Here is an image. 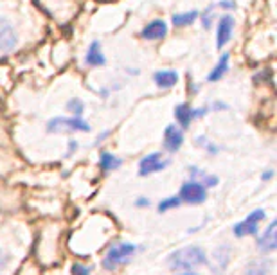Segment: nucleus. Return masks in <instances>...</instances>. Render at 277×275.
<instances>
[{"label":"nucleus","mask_w":277,"mask_h":275,"mask_svg":"<svg viewBox=\"0 0 277 275\" xmlns=\"http://www.w3.org/2000/svg\"><path fill=\"white\" fill-rule=\"evenodd\" d=\"M169 266L173 270H191L205 263V252L200 247H186L169 256Z\"/></svg>","instance_id":"1"},{"label":"nucleus","mask_w":277,"mask_h":275,"mask_svg":"<svg viewBox=\"0 0 277 275\" xmlns=\"http://www.w3.org/2000/svg\"><path fill=\"white\" fill-rule=\"evenodd\" d=\"M135 250H137V247L130 243L115 245L114 248L108 250L107 256H105L103 266L107 268V270H115L117 266H121V264H124L126 261H130V257L135 254Z\"/></svg>","instance_id":"2"},{"label":"nucleus","mask_w":277,"mask_h":275,"mask_svg":"<svg viewBox=\"0 0 277 275\" xmlns=\"http://www.w3.org/2000/svg\"><path fill=\"white\" fill-rule=\"evenodd\" d=\"M263 220H265V211L257 209V211L250 213L241 223H237L236 227H234V234H236L237 237L252 236V234L257 232V227H259V223H261Z\"/></svg>","instance_id":"3"},{"label":"nucleus","mask_w":277,"mask_h":275,"mask_svg":"<svg viewBox=\"0 0 277 275\" xmlns=\"http://www.w3.org/2000/svg\"><path fill=\"white\" fill-rule=\"evenodd\" d=\"M207 198V191L202 184L198 182H187L182 185L180 189V194H178V200L180 201H187V203H202Z\"/></svg>","instance_id":"4"},{"label":"nucleus","mask_w":277,"mask_h":275,"mask_svg":"<svg viewBox=\"0 0 277 275\" xmlns=\"http://www.w3.org/2000/svg\"><path fill=\"white\" fill-rule=\"evenodd\" d=\"M49 131H59V130H68V131H88V124L81 121L79 117H56L47 124Z\"/></svg>","instance_id":"5"},{"label":"nucleus","mask_w":277,"mask_h":275,"mask_svg":"<svg viewBox=\"0 0 277 275\" xmlns=\"http://www.w3.org/2000/svg\"><path fill=\"white\" fill-rule=\"evenodd\" d=\"M16 32L8 20L0 18V54H6L16 45Z\"/></svg>","instance_id":"6"},{"label":"nucleus","mask_w":277,"mask_h":275,"mask_svg":"<svg viewBox=\"0 0 277 275\" xmlns=\"http://www.w3.org/2000/svg\"><path fill=\"white\" fill-rule=\"evenodd\" d=\"M166 165H167V160H162V155L151 153L141 160V175L144 177V175L158 173V171H162Z\"/></svg>","instance_id":"7"},{"label":"nucleus","mask_w":277,"mask_h":275,"mask_svg":"<svg viewBox=\"0 0 277 275\" xmlns=\"http://www.w3.org/2000/svg\"><path fill=\"white\" fill-rule=\"evenodd\" d=\"M232 29H234V18L232 16H222L220 18V24H218V31H216V47L222 49L223 45L227 44L230 40V35H232Z\"/></svg>","instance_id":"8"},{"label":"nucleus","mask_w":277,"mask_h":275,"mask_svg":"<svg viewBox=\"0 0 277 275\" xmlns=\"http://www.w3.org/2000/svg\"><path fill=\"white\" fill-rule=\"evenodd\" d=\"M184 142L182 131L178 130L177 126H167L166 131H164V146H166L167 151H178L180 146Z\"/></svg>","instance_id":"9"},{"label":"nucleus","mask_w":277,"mask_h":275,"mask_svg":"<svg viewBox=\"0 0 277 275\" xmlns=\"http://www.w3.org/2000/svg\"><path fill=\"white\" fill-rule=\"evenodd\" d=\"M167 35V25L162 20H153L143 29V38L146 40H160Z\"/></svg>","instance_id":"10"},{"label":"nucleus","mask_w":277,"mask_h":275,"mask_svg":"<svg viewBox=\"0 0 277 275\" xmlns=\"http://www.w3.org/2000/svg\"><path fill=\"white\" fill-rule=\"evenodd\" d=\"M203 114V110H200V112H194V110H191L187 105H180V107H177L175 108V117H177V121L180 122V126H189V122L193 121L194 117H198V115H202Z\"/></svg>","instance_id":"11"},{"label":"nucleus","mask_w":277,"mask_h":275,"mask_svg":"<svg viewBox=\"0 0 277 275\" xmlns=\"http://www.w3.org/2000/svg\"><path fill=\"white\" fill-rule=\"evenodd\" d=\"M275 221H272V223L268 225V228H266V232L263 234L261 241H259V248H261L263 252H272L273 248L277 247V237H275Z\"/></svg>","instance_id":"12"},{"label":"nucleus","mask_w":277,"mask_h":275,"mask_svg":"<svg viewBox=\"0 0 277 275\" xmlns=\"http://www.w3.org/2000/svg\"><path fill=\"white\" fill-rule=\"evenodd\" d=\"M177 81H178V74L173 71H162V72H157V74H155V83H157L160 88L173 87Z\"/></svg>","instance_id":"13"},{"label":"nucleus","mask_w":277,"mask_h":275,"mask_svg":"<svg viewBox=\"0 0 277 275\" xmlns=\"http://www.w3.org/2000/svg\"><path fill=\"white\" fill-rule=\"evenodd\" d=\"M87 63L88 65H94V67L105 65V56H103V52H101V47H99L97 42H94V44L90 45V49H88Z\"/></svg>","instance_id":"14"},{"label":"nucleus","mask_w":277,"mask_h":275,"mask_svg":"<svg viewBox=\"0 0 277 275\" xmlns=\"http://www.w3.org/2000/svg\"><path fill=\"white\" fill-rule=\"evenodd\" d=\"M229 68V54H223L222 59L218 61V65L214 67V71L209 74V81H218V79H222L223 74L227 72Z\"/></svg>","instance_id":"15"},{"label":"nucleus","mask_w":277,"mask_h":275,"mask_svg":"<svg viewBox=\"0 0 277 275\" xmlns=\"http://www.w3.org/2000/svg\"><path fill=\"white\" fill-rule=\"evenodd\" d=\"M198 18V11H189V13H182V15H175L173 16V24L177 27H184V25L193 24L194 20Z\"/></svg>","instance_id":"16"},{"label":"nucleus","mask_w":277,"mask_h":275,"mask_svg":"<svg viewBox=\"0 0 277 275\" xmlns=\"http://www.w3.org/2000/svg\"><path fill=\"white\" fill-rule=\"evenodd\" d=\"M119 165H121V158L114 157L112 153L101 155V169H103V171H114Z\"/></svg>","instance_id":"17"},{"label":"nucleus","mask_w":277,"mask_h":275,"mask_svg":"<svg viewBox=\"0 0 277 275\" xmlns=\"http://www.w3.org/2000/svg\"><path fill=\"white\" fill-rule=\"evenodd\" d=\"M245 275H266V264L263 263H252L247 268Z\"/></svg>","instance_id":"18"},{"label":"nucleus","mask_w":277,"mask_h":275,"mask_svg":"<svg viewBox=\"0 0 277 275\" xmlns=\"http://www.w3.org/2000/svg\"><path fill=\"white\" fill-rule=\"evenodd\" d=\"M180 205V200H178V196H173V198H167V200H164L162 203L158 205V211L160 213H166L167 209H175Z\"/></svg>","instance_id":"19"},{"label":"nucleus","mask_w":277,"mask_h":275,"mask_svg":"<svg viewBox=\"0 0 277 275\" xmlns=\"http://www.w3.org/2000/svg\"><path fill=\"white\" fill-rule=\"evenodd\" d=\"M68 110L79 117V115H81V112H83V102L78 101V99H72V101L68 102Z\"/></svg>","instance_id":"20"},{"label":"nucleus","mask_w":277,"mask_h":275,"mask_svg":"<svg viewBox=\"0 0 277 275\" xmlns=\"http://www.w3.org/2000/svg\"><path fill=\"white\" fill-rule=\"evenodd\" d=\"M72 275H90V271H88V268L81 266V264H74L72 266Z\"/></svg>","instance_id":"21"},{"label":"nucleus","mask_w":277,"mask_h":275,"mask_svg":"<svg viewBox=\"0 0 277 275\" xmlns=\"http://www.w3.org/2000/svg\"><path fill=\"white\" fill-rule=\"evenodd\" d=\"M4 264H6V257L4 254H2V250H0V271L4 270Z\"/></svg>","instance_id":"22"},{"label":"nucleus","mask_w":277,"mask_h":275,"mask_svg":"<svg viewBox=\"0 0 277 275\" xmlns=\"http://www.w3.org/2000/svg\"><path fill=\"white\" fill-rule=\"evenodd\" d=\"M180 275H198V273H189V271H187V273H180Z\"/></svg>","instance_id":"23"}]
</instances>
